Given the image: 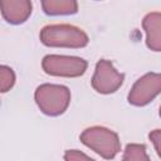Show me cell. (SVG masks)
Wrapping results in <instances>:
<instances>
[{"label":"cell","mask_w":161,"mask_h":161,"mask_svg":"<svg viewBox=\"0 0 161 161\" xmlns=\"http://www.w3.org/2000/svg\"><path fill=\"white\" fill-rule=\"evenodd\" d=\"M40 42L53 48H83L88 44L87 33L70 24H50L45 25L39 34Z\"/></svg>","instance_id":"1"},{"label":"cell","mask_w":161,"mask_h":161,"mask_svg":"<svg viewBox=\"0 0 161 161\" xmlns=\"http://www.w3.org/2000/svg\"><path fill=\"white\" fill-rule=\"evenodd\" d=\"M34 99L38 108L47 116L63 114L70 103V91L62 84L44 83L36 87Z\"/></svg>","instance_id":"2"},{"label":"cell","mask_w":161,"mask_h":161,"mask_svg":"<svg viewBox=\"0 0 161 161\" xmlns=\"http://www.w3.org/2000/svg\"><path fill=\"white\" fill-rule=\"evenodd\" d=\"M80 141L88 148L106 160H112L121 151V141L118 135L103 126H92L86 128L80 136Z\"/></svg>","instance_id":"3"},{"label":"cell","mask_w":161,"mask_h":161,"mask_svg":"<svg viewBox=\"0 0 161 161\" xmlns=\"http://www.w3.org/2000/svg\"><path fill=\"white\" fill-rule=\"evenodd\" d=\"M88 63L80 57L74 55H59L49 54L45 55L42 60L43 70L54 77H67L75 78L84 74L87 70Z\"/></svg>","instance_id":"4"},{"label":"cell","mask_w":161,"mask_h":161,"mask_svg":"<svg viewBox=\"0 0 161 161\" xmlns=\"http://www.w3.org/2000/svg\"><path fill=\"white\" fill-rule=\"evenodd\" d=\"M161 93V73L150 72L140 77L132 86L127 101L136 107H143Z\"/></svg>","instance_id":"5"},{"label":"cell","mask_w":161,"mask_h":161,"mask_svg":"<svg viewBox=\"0 0 161 161\" xmlns=\"http://www.w3.org/2000/svg\"><path fill=\"white\" fill-rule=\"evenodd\" d=\"M125 80V74L119 73L112 62L107 59H99L96 64L94 73L92 77V87L101 94L114 93Z\"/></svg>","instance_id":"6"},{"label":"cell","mask_w":161,"mask_h":161,"mask_svg":"<svg viewBox=\"0 0 161 161\" xmlns=\"http://www.w3.org/2000/svg\"><path fill=\"white\" fill-rule=\"evenodd\" d=\"M0 9L3 18L14 25L23 24L31 14V1L29 0H1Z\"/></svg>","instance_id":"7"},{"label":"cell","mask_w":161,"mask_h":161,"mask_svg":"<svg viewBox=\"0 0 161 161\" xmlns=\"http://www.w3.org/2000/svg\"><path fill=\"white\" fill-rule=\"evenodd\" d=\"M142 28L146 33V45L153 52H161V13H148L142 20Z\"/></svg>","instance_id":"8"},{"label":"cell","mask_w":161,"mask_h":161,"mask_svg":"<svg viewBox=\"0 0 161 161\" xmlns=\"http://www.w3.org/2000/svg\"><path fill=\"white\" fill-rule=\"evenodd\" d=\"M42 8L47 15H72L78 11V4L74 0H44Z\"/></svg>","instance_id":"9"},{"label":"cell","mask_w":161,"mask_h":161,"mask_svg":"<svg viewBox=\"0 0 161 161\" xmlns=\"http://www.w3.org/2000/svg\"><path fill=\"white\" fill-rule=\"evenodd\" d=\"M122 161H151L146 146L141 143H128L125 148Z\"/></svg>","instance_id":"10"},{"label":"cell","mask_w":161,"mask_h":161,"mask_svg":"<svg viewBox=\"0 0 161 161\" xmlns=\"http://www.w3.org/2000/svg\"><path fill=\"white\" fill-rule=\"evenodd\" d=\"M15 84V73L14 70L8 65L0 67V89L3 93L10 91L13 86Z\"/></svg>","instance_id":"11"},{"label":"cell","mask_w":161,"mask_h":161,"mask_svg":"<svg viewBox=\"0 0 161 161\" xmlns=\"http://www.w3.org/2000/svg\"><path fill=\"white\" fill-rule=\"evenodd\" d=\"M64 161H96L79 150H67L64 152Z\"/></svg>","instance_id":"12"},{"label":"cell","mask_w":161,"mask_h":161,"mask_svg":"<svg viewBox=\"0 0 161 161\" xmlns=\"http://www.w3.org/2000/svg\"><path fill=\"white\" fill-rule=\"evenodd\" d=\"M150 141L153 143V147L158 155V157L161 158V130H153L150 132L148 135Z\"/></svg>","instance_id":"13"},{"label":"cell","mask_w":161,"mask_h":161,"mask_svg":"<svg viewBox=\"0 0 161 161\" xmlns=\"http://www.w3.org/2000/svg\"><path fill=\"white\" fill-rule=\"evenodd\" d=\"M158 114H160V117H161V106H160V112H158Z\"/></svg>","instance_id":"14"}]
</instances>
